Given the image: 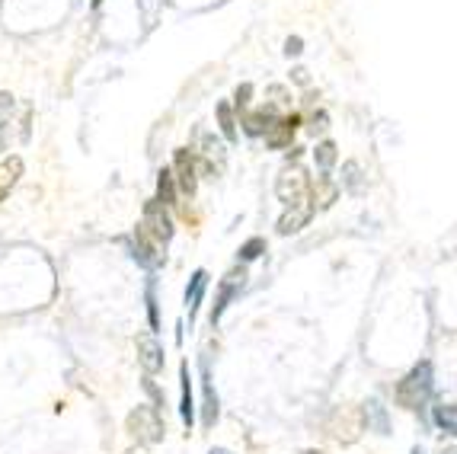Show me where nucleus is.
Listing matches in <instances>:
<instances>
[{"mask_svg":"<svg viewBox=\"0 0 457 454\" xmlns=\"http://www.w3.org/2000/svg\"><path fill=\"white\" fill-rule=\"evenodd\" d=\"M432 393H435V368L428 358H422L419 365L409 368V374H403L396 381L394 397L403 410H422L432 400Z\"/></svg>","mask_w":457,"mask_h":454,"instance_id":"1","label":"nucleus"},{"mask_svg":"<svg viewBox=\"0 0 457 454\" xmlns=\"http://www.w3.org/2000/svg\"><path fill=\"white\" fill-rule=\"evenodd\" d=\"M125 425H128L131 435L144 445H154L167 435V419H163L160 410H154V406H138V410H131Z\"/></svg>","mask_w":457,"mask_h":454,"instance_id":"2","label":"nucleus"},{"mask_svg":"<svg viewBox=\"0 0 457 454\" xmlns=\"http://www.w3.org/2000/svg\"><path fill=\"white\" fill-rule=\"evenodd\" d=\"M307 189H310V176L301 163H288V167L278 173L275 180V195L284 205H297V202H307Z\"/></svg>","mask_w":457,"mask_h":454,"instance_id":"3","label":"nucleus"},{"mask_svg":"<svg viewBox=\"0 0 457 454\" xmlns=\"http://www.w3.org/2000/svg\"><path fill=\"white\" fill-rule=\"evenodd\" d=\"M247 288V266H234L227 275L221 279V285H217V294H215V304H211V326L221 324L224 311H227L230 304H234V298H240V292Z\"/></svg>","mask_w":457,"mask_h":454,"instance_id":"4","label":"nucleus"},{"mask_svg":"<svg viewBox=\"0 0 457 454\" xmlns=\"http://www.w3.org/2000/svg\"><path fill=\"white\" fill-rule=\"evenodd\" d=\"M141 227L148 230V234L154 237V240L160 243L163 249L170 247V240H173V234H176L173 218H170V212H167V208H163L157 199L144 202V218H141Z\"/></svg>","mask_w":457,"mask_h":454,"instance_id":"5","label":"nucleus"},{"mask_svg":"<svg viewBox=\"0 0 457 454\" xmlns=\"http://www.w3.org/2000/svg\"><path fill=\"white\" fill-rule=\"evenodd\" d=\"M365 432V419H361V406H339L329 419V435L336 442H355Z\"/></svg>","mask_w":457,"mask_h":454,"instance_id":"6","label":"nucleus"},{"mask_svg":"<svg viewBox=\"0 0 457 454\" xmlns=\"http://www.w3.org/2000/svg\"><path fill=\"white\" fill-rule=\"evenodd\" d=\"M195 163H198V173H205L208 180L221 176L224 163H227V148H224L221 138L205 131L202 135V157H195Z\"/></svg>","mask_w":457,"mask_h":454,"instance_id":"7","label":"nucleus"},{"mask_svg":"<svg viewBox=\"0 0 457 454\" xmlns=\"http://www.w3.org/2000/svg\"><path fill=\"white\" fill-rule=\"evenodd\" d=\"M170 173H173L176 189L192 199L195 189H198V163H195V154H192L189 148H180L173 154V167H170Z\"/></svg>","mask_w":457,"mask_h":454,"instance_id":"8","label":"nucleus"},{"mask_svg":"<svg viewBox=\"0 0 457 454\" xmlns=\"http://www.w3.org/2000/svg\"><path fill=\"white\" fill-rule=\"evenodd\" d=\"M138 346V361H141L144 374H150V378H157V374L163 371V346L160 339H157V333H138L135 339Z\"/></svg>","mask_w":457,"mask_h":454,"instance_id":"9","label":"nucleus"},{"mask_svg":"<svg viewBox=\"0 0 457 454\" xmlns=\"http://www.w3.org/2000/svg\"><path fill=\"white\" fill-rule=\"evenodd\" d=\"M131 256H135V259L141 262L144 269H150V272H154V269H160L163 262H167V253H163V247H160V243H157L141 225H138V230H135V253H131Z\"/></svg>","mask_w":457,"mask_h":454,"instance_id":"10","label":"nucleus"},{"mask_svg":"<svg viewBox=\"0 0 457 454\" xmlns=\"http://www.w3.org/2000/svg\"><path fill=\"white\" fill-rule=\"evenodd\" d=\"M217 416H221L217 391H215V381H211V371H208V358L202 355V425L205 429H215Z\"/></svg>","mask_w":457,"mask_h":454,"instance_id":"11","label":"nucleus"},{"mask_svg":"<svg viewBox=\"0 0 457 454\" xmlns=\"http://www.w3.org/2000/svg\"><path fill=\"white\" fill-rule=\"evenodd\" d=\"M336 199H339V186L329 180V173L317 176V182H310L307 202H310V208H314V215H317V212H327V208L333 205Z\"/></svg>","mask_w":457,"mask_h":454,"instance_id":"12","label":"nucleus"},{"mask_svg":"<svg viewBox=\"0 0 457 454\" xmlns=\"http://www.w3.org/2000/svg\"><path fill=\"white\" fill-rule=\"evenodd\" d=\"M310 218H314V208H310V202L288 205V208H284V215L278 218V234H282V237L297 234V230H304V227L310 225Z\"/></svg>","mask_w":457,"mask_h":454,"instance_id":"13","label":"nucleus"},{"mask_svg":"<svg viewBox=\"0 0 457 454\" xmlns=\"http://www.w3.org/2000/svg\"><path fill=\"white\" fill-rule=\"evenodd\" d=\"M297 125H301V115H297V113H291V115H278L275 122H272V128L266 131V144H269L272 150L288 148L291 138H294V131H297Z\"/></svg>","mask_w":457,"mask_h":454,"instance_id":"14","label":"nucleus"},{"mask_svg":"<svg viewBox=\"0 0 457 454\" xmlns=\"http://www.w3.org/2000/svg\"><path fill=\"white\" fill-rule=\"evenodd\" d=\"M180 416H183L185 429H192V425H195V393H192L189 361H183V365H180Z\"/></svg>","mask_w":457,"mask_h":454,"instance_id":"15","label":"nucleus"},{"mask_svg":"<svg viewBox=\"0 0 457 454\" xmlns=\"http://www.w3.org/2000/svg\"><path fill=\"white\" fill-rule=\"evenodd\" d=\"M278 118L275 113V106H262V109H247L243 113V131H247L250 138H262L269 128H272V122Z\"/></svg>","mask_w":457,"mask_h":454,"instance_id":"16","label":"nucleus"},{"mask_svg":"<svg viewBox=\"0 0 457 454\" xmlns=\"http://www.w3.org/2000/svg\"><path fill=\"white\" fill-rule=\"evenodd\" d=\"M361 419H365V429L377 432V435H390V416L381 400L371 397L368 403H361Z\"/></svg>","mask_w":457,"mask_h":454,"instance_id":"17","label":"nucleus"},{"mask_svg":"<svg viewBox=\"0 0 457 454\" xmlns=\"http://www.w3.org/2000/svg\"><path fill=\"white\" fill-rule=\"evenodd\" d=\"M205 292H208V272L205 269H195L189 279V285H185V307H189V320H195L198 307H202L205 301Z\"/></svg>","mask_w":457,"mask_h":454,"instance_id":"18","label":"nucleus"},{"mask_svg":"<svg viewBox=\"0 0 457 454\" xmlns=\"http://www.w3.org/2000/svg\"><path fill=\"white\" fill-rule=\"evenodd\" d=\"M19 176H23V160H19V157H6V160H0V199L10 195V189L19 182Z\"/></svg>","mask_w":457,"mask_h":454,"instance_id":"19","label":"nucleus"},{"mask_svg":"<svg viewBox=\"0 0 457 454\" xmlns=\"http://www.w3.org/2000/svg\"><path fill=\"white\" fill-rule=\"evenodd\" d=\"M154 199L160 202L163 208L176 205V199H180V189H176L173 173H170V170H160V176H157V195H154Z\"/></svg>","mask_w":457,"mask_h":454,"instance_id":"20","label":"nucleus"},{"mask_svg":"<svg viewBox=\"0 0 457 454\" xmlns=\"http://www.w3.org/2000/svg\"><path fill=\"white\" fill-rule=\"evenodd\" d=\"M432 419H435V425H438L441 432H448V435H451V432L457 429V416H454V403L451 400H438V403L432 406Z\"/></svg>","mask_w":457,"mask_h":454,"instance_id":"21","label":"nucleus"},{"mask_svg":"<svg viewBox=\"0 0 457 454\" xmlns=\"http://www.w3.org/2000/svg\"><path fill=\"white\" fill-rule=\"evenodd\" d=\"M336 160H339V150H336L333 141H320V144H317L314 163H317V170H320V173H329V170L336 167Z\"/></svg>","mask_w":457,"mask_h":454,"instance_id":"22","label":"nucleus"},{"mask_svg":"<svg viewBox=\"0 0 457 454\" xmlns=\"http://www.w3.org/2000/svg\"><path fill=\"white\" fill-rule=\"evenodd\" d=\"M144 304H148V324H150V333L160 330V304H157V282L148 279L144 285Z\"/></svg>","mask_w":457,"mask_h":454,"instance_id":"23","label":"nucleus"},{"mask_svg":"<svg viewBox=\"0 0 457 454\" xmlns=\"http://www.w3.org/2000/svg\"><path fill=\"white\" fill-rule=\"evenodd\" d=\"M217 125H221V135L227 141H237V115H234V106L230 103H217Z\"/></svg>","mask_w":457,"mask_h":454,"instance_id":"24","label":"nucleus"},{"mask_svg":"<svg viewBox=\"0 0 457 454\" xmlns=\"http://www.w3.org/2000/svg\"><path fill=\"white\" fill-rule=\"evenodd\" d=\"M262 253H266V237H250V240L240 247V253H237V259H240V266H247V262L260 259Z\"/></svg>","mask_w":457,"mask_h":454,"instance_id":"25","label":"nucleus"},{"mask_svg":"<svg viewBox=\"0 0 457 454\" xmlns=\"http://www.w3.org/2000/svg\"><path fill=\"white\" fill-rule=\"evenodd\" d=\"M342 186H346L349 192H361V167L355 160H349L346 167H342Z\"/></svg>","mask_w":457,"mask_h":454,"instance_id":"26","label":"nucleus"},{"mask_svg":"<svg viewBox=\"0 0 457 454\" xmlns=\"http://www.w3.org/2000/svg\"><path fill=\"white\" fill-rule=\"evenodd\" d=\"M250 103H253V83H240V87L234 90V103H230V106H234L237 113H247Z\"/></svg>","mask_w":457,"mask_h":454,"instance_id":"27","label":"nucleus"},{"mask_svg":"<svg viewBox=\"0 0 457 454\" xmlns=\"http://www.w3.org/2000/svg\"><path fill=\"white\" fill-rule=\"evenodd\" d=\"M144 391H148V397L154 400V410H163V406H167V397L160 393V387H157V381L150 378V374H144Z\"/></svg>","mask_w":457,"mask_h":454,"instance_id":"28","label":"nucleus"},{"mask_svg":"<svg viewBox=\"0 0 457 454\" xmlns=\"http://www.w3.org/2000/svg\"><path fill=\"white\" fill-rule=\"evenodd\" d=\"M327 128H329V115L323 113V109H317V113L310 115V135H323Z\"/></svg>","mask_w":457,"mask_h":454,"instance_id":"29","label":"nucleus"},{"mask_svg":"<svg viewBox=\"0 0 457 454\" xmlns=\"http://www.w3.org/2000/svg\"><path fill=\"white\" fill-rule=\"evenodd\" d=\"M301 51H304V38L301 36H291L288 42H284V55H288V58H297Z\"/></svg>","mask_w":457,"mask_h":454,"instance_id":"30","label":"nucleus"},{"mask_svg":"<svg viewBox=\"0 0 457 454\" xmlns=\"http://www.w3.org/2000/svg\"><path fill=\"white\" fill-rule=\"evenodd\" d=\"M291 77H294V83H307V81H310L304 68H294V71H291Z\"/></svg>","mask_w":457,"mask_h":454,"instance_id":"31","label":"nucleus"},{"mask_svg":"<svg viewBox=\"0 0 457 454\" xmlns=\"http://www.w3.org/2000/svg\"><path fill=\"white\" fill-rule=\"evenodd\" d=\"M4 150H6V128L0 125V154H4Z\"/></svg>","mask_w":457,"mask_h":454,"instance_id":"32","label":"nucleus"},{"mask_svg":"<svg viewBox=\"0 0 457 454\" xmlns=\"http://www.w3.org/2000/svg\"><path fill=\"white\" fill-rule=\"evenodd\" d=\"M208 454H230V451H227V448H211Z\"/></svg>","mask_w":457,"mask_h":454,"instance_id":"33","label":"nucleus"},{"mask_svg":"<svg viewBox=\"0 0 457 454\" xmlns=\"http://www.w3.org/2000/svg\"><path fill=\"white\" fill-rule=\"evenodd\" d=\"M304 454H323V451H304Z\"/></svg>","mask_w":457,"mask_h":454,"instance_id":"34","label":"nucleus"}]
</instances>
